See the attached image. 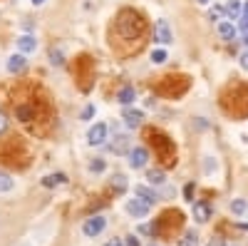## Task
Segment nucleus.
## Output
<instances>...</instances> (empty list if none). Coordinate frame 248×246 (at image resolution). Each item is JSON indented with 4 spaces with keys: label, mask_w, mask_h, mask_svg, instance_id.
Here are the masks:
<instances>
[{
    "label": "nucleus",
    "mask_w": 248,
    "mask_h": 246,
    "mask_svg": "<svg viewBox=\"0 0 248 246\" xmlns=\"http://www.w3.org/2000/svg\"><path fill=\"white\" fill-rule=\"evenodd\" d=\"M117 28L122 30V35L127 37V40H132L134 35H139V33H141V20H139L134 13L124 10V13L119 15V20H117Z\"/></svg>",
    "instance_id": "1"
},
{
    "label": "nucleus",
    "mask_w": 248,
    "mask_h": 246,
    "mask_svg": "<svg viewBox=\"0 0 248 246\" xmlns=\"http://www.w3.org/2000/svg\"><path fill=\"white\" fill-rule=\"evenodd\" d=\"M107 229V219L105 216H92V219H87L85 224H82V234L85 236H90V239H94V236H99L102 231Z\"/></svg>",
    "instance_id": "2"
},
{
    "label": "nucleus",
    "mask_w": 248,
    "mask_h": 246,
    "mask_svg": "<svg viewBox=\"0 0 248 246\" xmlns=\"http://www.w3.org/2000/svg\"><path fill=\"white\" fill-rule=\"evenodd\" d=\"M154 40L156 43H161V45H169V43H174V35H171V30H169V23L167 20H156V25H154Z\"/></svg>",
    "instance_id": "3"
},
{
    "label": "nucleus",
    "mask_w": 248,
    "mask_h": 246,
    "mask_svg": "<svg viewBox=\"0 0 248 246\" xmlns=\"http://www.w3.org/2000/svg\"><path fill=\"white\" fill-rule=\"evenodd\" d=\"M127 157H129V167L132 169H144V167H147V162H149L147 147H134Z\"/></svg>",
    "instance_id": "4"
},
{
    "label": "nucleus",
    "mask_w": 248,
    "mask_h": 246,
    "mask_svg": "<svg viewBox=\"0 0 248 246\" xmlns=\"http://www.w3.org/2000/svg\"><path fill=\"white\" fill-rule=\"evenodd\" d=\"M105 139H107V125H102V122H97L94 127H90V132H87V142H90L92 147L105 145Z\"/></svg>",
    "instance_id": "5"
},
{
    "label": "nucleus",
    "mask_w": 248,
    "mask_h": 246,
    "mask_svg": "<svg viewBox=\"0 0 248 246\" xmlns=\"http://www.w3.org/2000/svg\"><path fill=\"white\" fill-rule=\"evenodd\" d=\"M127 212L134 216V219H144L149 214V204L144 201V199H129L127 201Z\"/></svg>",
    "instance_id": "6"
},
{
    "label": "nucleus",
    "mask_w": 248,
    "mask_h": 246,
    "mask_svg": "<svg viewBox=\"0 0 248 246\" xmlns=\"http://www.w3.org/2000/svg\"><path fill=\"white\" fill-rule=\"evenodd\" d=\"M109 149L114 154H129L132 152V139L127 134H114V142L109 145Z\"/></svg>",
    "instance_id": "7"
},
{
    "label": "nucleus",
    "mask_w": 248,
    "mask_h": 246,
    "mask_svg": "<svg viewBox=\"0 0 248 246\" xmlns=\"http://www.w3.org/2000/svg\"><path fill=\"white\" fill-rule=\"evenodd\" d=\"M8 72L10 75H20V72H23L25 67H28V60H25V55L23 52H17V55H10L8 57Z\"/></svg>",
    "instance_id": "8"
},
{
    "label": "nucleus",
    "mask_w": 248,
    "mask_h": 246,
    "mask_svg": "<svg viewBox=\"0 0 248 246\" xmlns=\"http://www.w3.org/2000/svg\"><path fill=\"white\" fill-rule=\"evenodd\" d=\"M194 219L199 224H206L211 219V204L209 201H194Z\"/></svg>",
    "instance_id": "9"
},
{
    "label": "nucleus",
    "mask_w": 248,
    "mask_h": 246,
    "mask_svg": "<svg viewBox=\"0 0 248 246\" xmlns=\"http://www.w3.org/2000/svg\"><path fill=\"white\" fill-rule=\"evenodd\" d=\"M141 119H144V115L139 110H124V125L129 130H137L141 125Z\"/></svg>",
    "instance_id": "10"
},
{
    "label": "nucleus",
    "mask_w": 248,
    "mask_h": 246,
    "mask_svg": "<svg viewBox=\"0 0 248 246\" xmlns=\"http://www.w3.org/2000/svg\"><path fill=\"white\" fill-rule=\"evenodd\" d=\"M17 48H20V52H23V55L35 52V48H37V40H35L32 35H20V37H17Z\"/></svg>",
    "instance_id": "11"
},
{
    "label": "nucleus",
    "mask_w": 248,
    "mask_h": 246,
    "mask_svg": "<svg viewBox=\"0 0 248 246\" xmlns=\"http://www.w3.org/2000/svg\"><path fill=\"white\" fill-rule=\"evenodd\" d=\"M134 194L139 197V199H144V201H147L149 204V207H152V204L159 199V194L154 192V189H149V187H144V184H139V187H134Z\"/></svg>",
    "instance_id": "12"
},
{
    "label": "nucleus",
    "mask_w": 248,
    "mask_h": 246,
    "mask_svg": "<svg viewBox=\"0 0 248 246\" xmlns=\"http://www.w3.org/2000/svg\"><path fill=\"white\" fill-rule=\"evenodd\" d=\"M62 184H67V177L62 174V172L43 177V187H47V189H52V187H62Z\"/></svg>",
    "instance_id": "13"
},
{
    "label": "nucleus",
    "mask_w": 248,
    "mask_h": 246,
    "mask_svg": "<svg viewBox=\"0 0 248 246\" xmlns=\"http://www.w3.org/2000/svg\"><path fill=\"white\" fill-rule=\"evenodd\" d=\"M223 10H226V15H229L231 20H236V17L243 15V3H241V0H229Z\"/></svg>",
    "instance_id": "14"
},
{
    "label": "nucleus",
    "mask_w": 248,
    "mask_h": 246,
    "mask_svg": "<svg viewBox=\"0 0 248 246\" xmlns=\"http://www.w3.org/2000/svg\"><path fill=\"white\" fill-rule=\"evenodd\" d=\"M134 99H137L134 87H122V90L117 92V102H119V105H132Z\"/></svg>",
    "instance_id": "15"
},
{
    "label": "nucleus",
    "mask_w": 248,
    "mask_h": 246,
    "mask_svg": "<svg viewBox=\"0 0 248 246\" xmlns=\"http://www.w3.org/2000/svg\"><path fill=\"white\" fill-rule=\"evenodd\" d=\"M218 35L223 40H233L236 37V25L233 23H218Z\"/></svg>",
    "instance_id": "16"
},
{
    "label": "nucleus",
    "mask_w": 248,
    "mask_h": 246,
    "mask_svg": "<svg viewBox=\"0 0 248 246\" xmlns=\"http://www.w3.org/2000/svg\"><path fill=\"white\" fill-rule=\"evenodd\" d=\"M15 187V179L8 174V172H3L0 169V194H5V192H10Z\"/></svg>",
    "instance_id": "17"
},
{
    "label": "nucleus",
    "mask_w": 248,
    "mask_h": 246,
    "mask_svg": "<svg viewBox=\"0 0 248 246\" xmlns=\"http://www.w3.org/2000/svg\"><path fill=\"white\" fill-rule=\"evenodd\" d=\"M147 179H149V184H156V187H161V184L167 181L161 169H149V172H147Z\"/></svg>",
    "instance_id": "18"
},
{
    "label": "nucleus",
    "mask_w": 248,
    "mask_h": 246,
    "mask_svg": "<svg viewBox=\"0 0 248 246\" xmlns=\"http://www.w3.org/2000/svg\"><path fill=\"white\" fill-rule=\"evenodd\" d=\"M179 246H199V236L194 231H186L181 239H179Z\"/></svg>",
    "instance_id": "19"
},
{
    "label": "nucleus",
    "mask_w": 248,
    "mask_h": 246,
    "mask_svg": "<svg viewBox=\"0 0 248 246\" xmlns=\"http://www.w3.org/2000/svg\"><path fill=\"white\" fill-rule=\"evenodd\" d=\"M246 209H248L246 199H233V201H231V212H233V214L241 216V214H246Z\"/></svg>",
    "instance_id": "20"
},
{
    "label": "nucleus",
    "mask_w": 248,
    "mask_h": 246,
    "mask_svg": "<svg viewBox=\"0 0 248 246\" xmlns=\"http://www.w3.org/2000/svg\"><path fill=\"white\" fill-rule=\"evenodd\" d=\"M105 167H107V164H105V159H94V162H90V172H92V174L105 172Z\"/></svg>",
    "instance_id": "21"
},
{
    "label": "nucleus",
    "mask_w": 248,
    "mask_h": 246,
    "mask_svg": "<svg viewBox=\"0 0 248 246\" xmlns=\"http://www.w3.org/2000/svg\"><path fill=\"white\" fill-rule=\"evenodd\" d=\"M152 63H154V65L167 63V50H154V52H152Z\"/></svg>",
    "instance_id": "22"
},
{
    "label": "nucleus",
    "mask_w": 248,
    "mask_h": 246,
    "mask_svg": "<svg viewBox=\"0 0 248 246\" xmlns=\"http://www.w3.org/2000/svg\"><path fill=\"white\" fill-rule=\"evenodd\" d=\"M50 63H52V65H57V67H60L62 63H65V60H62V50H55V48L50 50Z\"/></svg>",
    "instance_id": "23"
},
{
    "label": "nucleus",
    "mask_w": 248,
    "mask_h": 246,
    "mask_svg": "<svg viewBox=\"0 0 248 246\" xmlns=\"http://www.w3.org/2000/svg\"><path fill=\"white\" fill-rule=\"evenodd\" d=\"M112 187H114L117 192H124V189H127V181H124V177H122V174H117V177H114V181H112Z\"/></svg>",
    "instance_id": "24"
},
{
    "label": "nucleus",
    "mask_w": 248,
    "mask_h": 246,
    "mask_svg": "<svg viewBox=\"0 0 248 246\" xmlns=\"http://www.w3.org/2000/svg\"><path fill=\"white\" fill-rule=\"evenodd\" d=\"M223 13H226L223 8H211V10H209V20H221Z\"/></svg>",
    "instance_id": "25"
},
{
    "label": "nucleus",
    "mask_w": 248,
    "mask_h": 246,
    "mask_svg": "<svg viewBox=\"0 0 248 246\" xmlns=\"http://www.w3.org/2000/svg\"><path fill=\"white\" fill-rule=\"evenodd\" d=\"M184 197H186V201H194V184H186L184 187Z\"/></svg>",
    "instance_id": "26"
},
{
    "label": "nucleus",
    "mask_w": 248,
    "mask_h": 246,
    "mask_svg": "<svg viewBox=\"0 0 248 246\" xmlns=\"http://www.w3.org/2000/svg\"><path fill=\"white\" fill-rule=\"evenodd\" d=\"M92 117H94V105H87L82 110V119H92Z\"/></svg>",
    "instance_id": "27"
},
{
    "label": "nucleus",
    "mask_w": 248,
    "mask_h": 246,
    "mask_svg": "<svg viewBox=\"0 0 248 246\" xmlns=\"http://www.w3.org/2000/svg\"><path fill=\"white\" fill-rule=\"evenodd\" d=\"M238 63H241V70H246V72H248V50L241 55V60H238Z\"/></svg>",
    "instance_id": "28"
},
{
    "label": "nucleus",
    "mask_w": 248,
    "mask_h": 246,
    "mask_svg": "<svg viewBox=\"0 0 248 246\" xmlns=\"http://www.w3.org/2000/svg\"><path fill=\"white\" fill-rule=\"evenodd\" d=\"M5 130H8V117H5L3 112H0V134H3Z\"/></svg>",
    "instance_id": "29"
},
{
    "label": "nucleus",
    "mask_w": 248,
    "mask_h": 246,
    "mask_svg": "<svg viewBox=\"0 0 248 246\" xmlns=\"http://www.w3.org/2000/svg\"><path fill=\"white\" fill-rule=\"evenodd\" d=\"M124 246H141L137 236H127V241H124Z\"/></svg>",
    "instance_id": "30"
},
{
    "label": "nucleus",
    "mask_w": 248,
    "mask_h": 246,
    "mask_svg": "<svg viewBox=\"0 0 248 246\" xmlns=\"http://www.w3.org/2000/svg\"><path fill=\"white\" fill-rule=\"evenodd\" d=\"M105 246H124V241H122V239H112V241H107Z\"/></svg>",
    "instance_id": "31"
},
{
    "label": "nucleus",
    "mask_w": 248,
    "mask_h": 246,
    "mask_svg": "<svg viewBox=\"0 0 248 246\" xmlns=\"http://www.w3.org/2000/svg\"><path fill=\"white\" fill-rule=\"evenodd\" d=\"M209 246H223V241H221V239H211Z\"/></svg>",
    "instance_id": "32"
},
{
    "label": "nucleus",
    "mask_w": 248,
    "mask_h": 246,
    "mask_svg": "<svg viewBox=\"0 0 248 246\" xmlns=\"http://www.w3.org/2000/svg\"><path fill=\"white\" fill-rule=\"evenodd\" d=\"M241 28L248 33V17H241Z\"/></svg>",
    "instance_id": "33"
},
{
    "label": "nucleus",
    "mask_w": 248,
    "mask_h": 246,
    "mask_svg": "<svg viewBox=\"0 0 248 246\" xmlns=\"http://www.w3.org/2000/svg\"><path fill=\"white\" fill-rule=\"evenodd\" d=\"M243 17H248V0L243 3Z\"/></svg>",
    "instance_id": "34"
},
{
    "label": "nucleus",
    "mask_w": 248,
    "mask_h": 246,
    "mask_svg": "<svg viewBox=\"0 0 248 246\" xmlns=\"http://www.w3.org/2000/svg\"><path fill=\"white\" fill-rule=\"evenodd\" d=\"M30 3H32V5H43V3H45V0H30Z\"/></svg>",
    "instance_id": "35"
},
{
    "label": "nucleus",
    "mask_w": 248,
    "mask_h": 246,
    "mask_svg": "<svg viewBox=\"0 0 248 246\" xmlns=\"http://www.w3.org/2000/svg\"><path fill=\"white\" fill-rule=\"evenodd\" d=\"M196 3H199V5H209V0H196Z\"/></svg>",
    "instance_id": "36"
},
{
    "label": "nucleus",
    "mask_w": 248,
    "mask_h": 246,
    "mask_svg": "<svg viewBox=\"0 0 248 246\" xmlns=\"http://www.w3.org/2000/svg\"><path fill=\"white\" fill-rule=\"evenodd\" d=\"M243 43H246V48H248V33L243 35Z\"/></svg>",
    "instance_id": "37"
},
{
    "label": "nucleus",
    "mask_w": 248,
    "mask_h": 246,
    "mask_svg": "<svg viewBox=\"0 0 248 246\" xmlns=\"http://www.w3.org/2000/svg\"><path fill=\"white\" fill-rule=\"evenodd\" d=\"M152 246H154V244H152Z\"/></svg>",
    "instance_id": "38"
}]
</instances>
